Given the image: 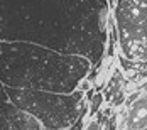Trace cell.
<instances>
[{
    "label": "cell",
    "instance_id": "obj_1",
    "mask_svg": "<svg viewBox=\"0 0 147 130\" xmlns=\"http://www.w3.org/2000/svg\"><path fill=\"white\" fill-rule=\"evenodd\" d=\"M107 0H0V42H29L102 66L108 41Z\"/></svg>",
    "mask_w": 147,
    "mask_h": 130
},
{
    "label": "cell",
    "instance_id": "obj_2",
    "mask_svg": "<svg viewBox=\"0 0 147 130\" xmlns=\"http://www.w3.org/2000/svg\"><path fill=\"white\" fill-rule=\"evenodd\" d=\"M91 68L81 56L29 42H0V83L12 90L69 95L86 79Z\"/></svg>",
    "mask_w": 147,
    "mask_h": 130
},
{
    "label": "cell",
    "instance_id": "obj_3",
    "mask_svg": "<svg viewBox=\"0 0 147 130\" xmlns=\"http://www.w3.org/2000/svg\"><path fill=\"white\" fill-rule=\"evenodd\" d=\"M9 100L20 110L32 115L44 130H66L88 113V101L85 93L76 90L74 93H49L34 90H12L7 88Z\"/></svg>",
    "mask_w": 147,
    "mask_h": 130
},
{
    "label": "cell",
    "instance_id": "obj_4",
    "mask_svg": "<svg viewBox=\"0 0 147 130\" xmlns=\"http://www.w3.org/2000/svg\"><path fill=\"white\" fill-rule=\"evenodd\" d=\"M113 15L123 59L147 63V0H117Z\"/></svg>",
    "mask_w": 147,
    "mask_h": 130
},
{
    "label": "cell",
    "instance_id": "obj_5",
    "mask_svg": "<svg viewBox=\"0 0 147 130\" xmlns=\"http://www.w3.org/2000/svg\"><path fill=\"white\" fill-rule=\"evenodd\" d=\"M0 130H44L42 125L12 101H0Z\"/></svg>",
    "mask_w": 147,
    "mask_h": 130
},
{
    "label": "cell",
    "instance_id": "obj_6",
    "mask_svg": "<svg viewBox=\"0 0 147 130\" xmlns=\"http://www.w3.org/2000/svg\"><path fill=\"white\" fill-rule=\"evenodd\" d=\"M147 129V95L127 103V108L118 120V130H144Z\"/></svg>",
    "mask_w": 147,
    "mask_h": 130
},
{
    "label": "cell",
    "instance_id": "obj_7",
    "mask_svg": "<svg viewBox=\"0 0 147 130\" xmlns=\"http://www.w3.org/2000/svg\"><path fill=\"white\" fill-rule=\"evenodd\" d=\"M122 85H123V78H122V73L115 71V74L112 76V79L108 81V85L103 91V98L105 100H113V96L117 95L118 91H122Z\"/></svg>",
    "mask_w": 147,
    "mask_h": 130
},
{
    "label": "cell",
    "instance_id": "obj_8",
    "mask_svg": "<svg viewBox=\"0 0 147 130\" xmlns=\"http://www.w3.org/2000/svg\"><path fill=\"white\" fill-rule=\"evenodd\" d=\"M103 100H105V98H103V93L96 91V93L93 95V98L88 101V117L90 118L96 117V113L100 112V106H102Z\"/></svg>",
    "mask_w": 147,
    "mask_h": 130
},
{
    "label": "cell",
    "instance_id": "obj_9",
    "mask_svg": "<svg viewBox=\"0 0 147 130\" xmlns=\"http://www.w3.org/2000/svg\"><path fill=\"white\" fill-rule=\"evenodd\" d=\"M85 130H100V120H98V117L88 118V122L85 125Z\"/></svg>",
    "mask_w": 147,
    "mask_h": 130
},
{
    "label": "cell",
    "instance_id": "obj_10",
    "mask_svg": "<svg viewBox=\"0 0 147 130\" xmlns=\"http://www.w3.org/2000/svg\"><path fill=\"white\" fill-rule=\"evenodd\" d=\"M86 117H88V113H85V115L81 117L76 123H74L73 127H69V129H66V130H85V125H86Z\"/></svg>",
    "mask_w": 147,
    "mask_h": 130
},
{
    "label": "cell",
    "instance_id": "obj_11",
    "mask_svg": "<svg viewBox=\"0 0 147 130\" xmlns=\"http://www.w3.org/2000/svg\"><path fill=\"white\" fill-rule=\"evenodd\" d=\"M123 101H125V93H123V90H122V91H118L117 95L113 96V100H112V106H120Z\"/></svg>",
    "mask_w": 147,
    "mask_h": 130
},
{
    "label": "cell",
    "instance_id": "obj_12",
    "mask_svg": "<svg viewBox=\"0 0 147 130\" xmlns=\"http://www.w3.org/2000/svg\"><path fill=\"white\" fill-rule=\"evenodd\" d=\"M9 98V95H7V90H5V86L0 83V101L2 100H7Z\"/></svg>",
    "mask_w": 147,
    "mask_h": 130
}]
</instances>
